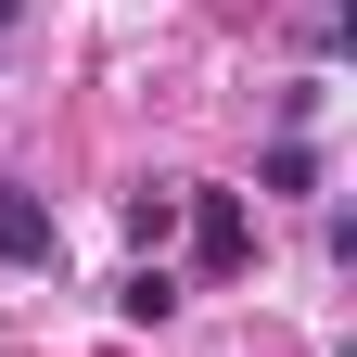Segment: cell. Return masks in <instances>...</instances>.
<instances>
[{
	"mask_svg": "<svg viewBox=\"0 0 357 357\" xmlns=\"http://www.w3.org/2000/svg\"><path fill=\"white\" fill-rule=\"evenodd\" d=\"M268 192H319V153H306V141H268Z\"/></svg>",
	"mask_w": 357,
	"mask_h": 357,
	"instance_id": "obj_5",
	"label": "cell"
},
{
	"mask_svg": "<svg viewBox=\"0 0 357 357\" xmlns=\"http://www.w3.org/2000/svg\"><path fill=\"white\" fill-rule=\"evenodd\" d=\"M166 230H178V178H166V192H128V243L166 255Z\"/></svg>",
	"mask_w": 357,
	"mask_h": 357,
	"instance_id": "obj_3",
	"label": "cell"
},
{
	"mask_svg": "<svg viewBox=\"0 0 357 357\" xmlns=\"http://www.w3.org/2000/svg\"><path fill=\"white\" fill-rule=\"evenodd\" d=\"M0 255H13V268H52V255H64L52 204H38V192H13V178H0Z\"/></svg>",
	"mask_w": 357,
	"mask_h": 357,
	"instance_id": "obj_2",
	"label": "cell"
},
{
	"mask_svg": "<svg viewBox=\"0 0 357 357\" xmlns=\"http://www.w3.org/2000/svg\"><path fill=\"white\" fill-rule=\"evenodd\" d=\"M178 217H192V268H204V281H230V268L255 255V217H243V192H178Z\"/></svg>",
	"mask_w": 357,
	"mask_h": 357,
	"instance_id": "obj_1",
	"label": "cell"
},
{
	"mask_svg": "<svg viewBox=\"0 0 357 357\" xmlns=\"http://www.w3.org/2000/svg\"><path fill=\"white\" fill-rule=\"evenodd\" d=\"M115 306H128V319H141V332H166V319H178V281H166V255H153V268H141V281H128Z\"/></svg>",
	"mask_w": 357,
	"mask_h": 357,
	"instance_id": "obj_4",
	"label": "cell"
}]
</instances>
